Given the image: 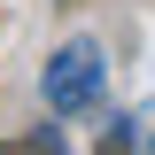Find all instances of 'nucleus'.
<instances>
[{
    "mask_svg": "<svg viewBox=\"0 0 155 155\" xmlns=\"http://www.w3.org/2000/svg\"><path fill=\"white\" fill-rule=\"evenodd\" d=\"M124 124H132V147H140V155H155V101H147V109H132Z\"/></svg>",
    "mask_w": 155,
    "mask_h": 155,
    "instance_id": "2",
    "label": "nucleus"
},
{
    "mask_svg": "<svg viewBox=\"0 0 155 155\" xmlns=\"http://www.w3.org/2000/svg\"><path fill=\"white\" fill-rule=\"evenodd\" d=\"M101 85H109V62H101L93 39H70V47H54L47 54V70H39V93H47V109L54 116H78V109H93Z\"/></svg>",
    "mask_w": 155,
    "mask_h": 155,
    "instance_id": "1",
    "label": "nucleus"
}]
</instances>
